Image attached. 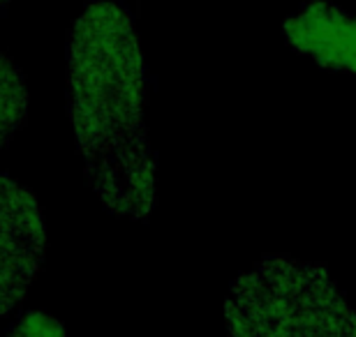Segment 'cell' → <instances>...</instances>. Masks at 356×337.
Segmentation results:
<instances>
[{
    "label": "cell",
    "mask_w": 356,
    "mask_h": 337,
    "mask_svg": "<svg viewBox=\"0 0 356 337\" xmlns=\"http://www.w3.org/2000/svg\"><path fill=\"white\" fill-rule=\"evenodd\" d=\"M144 104L146 65L130 12L120 3H90L67 38L70 120L99 202L141 222L155 206Z\"/></svg>",
    "instance_id": "1"
},
{
    "label": "cell",
    "mask_w": 356,
    "mask_h": 337,
    "mask_svg": "<svg viewBox=\"0 0 356 337\" xmlns=\"http://www.w3.org/2000/svg\"><path fill=\"white\" fill-rule=\"evenodd\" d=\"M232 335H354V312L329 270L266 256L243 272L225 303Z\"/></svg>",
    "instance_id": "2"
},
{
    "label": "cell",
    "mask_w": 356,
    "mask_h": 337,
    "mask_svg": "<svg viewBox=\"0 0 356 337\" xmlns=\"http://www.w3.org/2000/svg\"><path fill=\"white\" fill-rule=\"evenodd\" d=\"M44 217L35 197L0 176V319L7 317L44 259Z\"/></svg>",
    "instance_id": "3"
},
{
    "label": "cell",
    "mask_w": 356,
    "mask_h": 337,
    "mask_svg": "<svg viewBox=\"0 0 356 337\" xmlns=\"http://www.w3.org/2000/svg\"><path fill=\"white\" fill-rule=\"evenodd\" d=\"M284 35L301 54L312 56L324 67L354 69V19L331 3H310L287 19Z\"/></svg>",
    "instance_id": "4"
},
{
    "label": "cell",
    "mask_w": 356,
    "mask_h": 337,
    "mask_svg": "<svg viewBox=\"0 0 356 337\" xmlns=\"http://www.w3.org/2000/svg\"><path fill=\"white\" fill-rule=\"evenodd\" d=\"M28 113L26 83L17 65L0 51V150L24 125Z\"/></svg>",
    "instance_id": "5"
},
{
    "label": "cell",
    "mask_w": 356,
    "mask_h": 337,
    "mask_svg": "<svg viewBox=\"0 0 356 337\" xmlns=\"http://www.w3.org/2000/svg\"><path fill=\"white\" fill-rule=\"evenodd\" d=\"M12 333L14 335H60V333H65V328L56 319L47 317V314L33 312V314H26V317L12 328Z\"/></svg>",
    "instance_id": "6"
},
{
    "label": "cell",
    "mask_w": 356,
    "mask_h": 337,
    "mask_svg": "<svg viewBox=\"0 0 356 337\" xmlns=\"http://www.w3.org/2000/svg\"><path fill=\"white\" fill-rule=\"evenodd\" d=\"M7 5H10V0H0V12L7 10Z\"/></svg>",
    "instance_id": "7"
}]
</instances>
